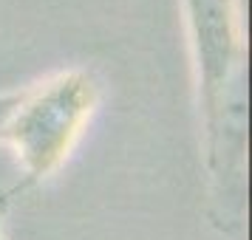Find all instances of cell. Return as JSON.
<instances>
[{
    "instance_id": "6da1fadb",
    "label": "cell",
    "mask_w": 252,
    "mask_h": 240,
    "mask_svg": "<svg viewBox=\"0 0 252 240\" xmlns=\"http://www.w3.org/2000/svg\"><path fill=\"white\" fill-rule=\"evenodd\" d=\"M99 105V82L88 68H65L23 88V99L6 125V136L26 172L40 184L68 161Z\"/></svg>"
},
{
    "instance_id": "7a4b0ae2",
    "label": "cell",
    "mask_w": 252,
    "mask_h": 240,
    "mask_svg": "<svg viewBox=\"0 0 252 240\" xmlns=\"http://www.w3.org/2000/svg\"><path fill=\"white\" fill-rule=\"evenodd\" d=\"M198 110L235 91H250L244 0H182Z\"/></svg>"
},
{
    "instance_id": "277c9868",
    "label": "cell",
    "mask_w": 252,
    "mask_h": 240,
    "mask_svg": "<svg viewBox=\"0 0 252 240\" xmlns=\"http://www.w3.org/2000/svg\"><path fill=\"white\" fill-rule=\"evenodd\" d=\"M6 209H9V195H0V240H6Z\"/></svg>"
},
{
    "instance_id": "3957f363",
    "label": "cell",
    "mask_w": 252,
    "mask_h": 240,
    "mask_svg": "<svg viewBox=\"0 0 252 240\" xmlns=\"http://www.w3.org/2000/svg\"><path fill=\"white\" fill-rule=\"evenodd\" d=\"M20 99H23V88H20V91H3L0 93V141L6 136V125H9V119H12L14 107L20 105Z\"/></svg>"
}]
</instances>
